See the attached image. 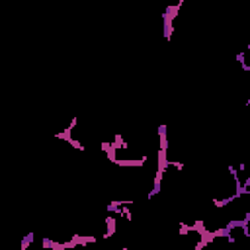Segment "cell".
<instances>
[{
  "label": "cell",
  "mask_w": 250,
  "mask_h": 250,
  "mask_svg": "<svg viewBox=\"0 0 250 250\" xmlns=\"http://www.w3.org/2000/svg\"><path fill=\"white\" fill-rule=\"evenodd\" d=\"M29 242H33V233H29V235L24 238V242H22V250L28 248V246H29Z\"/></svg>",
  "instance_id": "cell-1"
}]
</instances>
